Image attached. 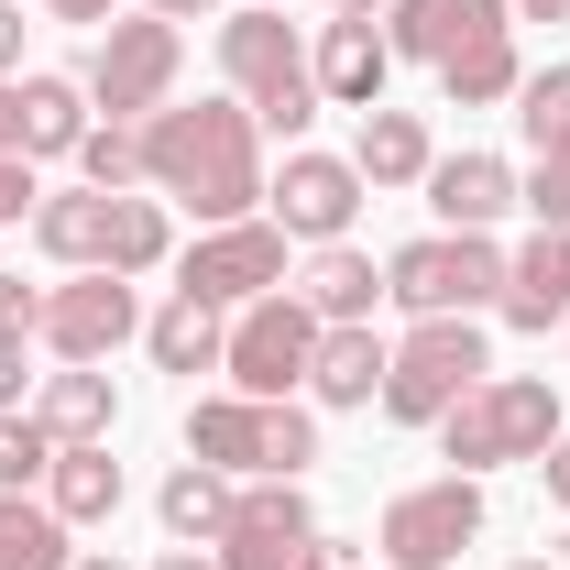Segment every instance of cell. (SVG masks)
<instances>
[{
	"label": "cell",
	"mask_w": 570,
	"mask_h": 570,
	"mask_svg": "<svg viewBox=\"0 0 570 570\" xmlns=\"http://www.w3.org/2000/svg\"><path fill=\"white\" fill-rule=\"evenodd\" d=\"M142 11H165V22H198V11H219V0H142Z\"/></svg>",
	"instance_id": "43"
},
{
	"label": "cell",
	"mask_w": 570,
	"mask_h": 570,
	"mask_svg": "<svg viewBox=\"0 0 570 570\" xmlns=\"http://www.w3.org/2000/svg\"><path fill=\"white\" fill-rule=\"evenodd\" d=\"M142 187L198 209V230L219 219H264V121L242 99H198V110H154L142 121Z\"/></svg>",
	"instance_id": "1"
},
{
	"label": "cell",
	"mask_w": 570,
	"mask_h": 570,
	"mask_svg": "<svg viewBox=\"0 0 570 570\" xmlns=\"http://www.w3.org/2000/svg\"><path fill=\"white\" fill-rule=\"evenodd\" d=\"M132 330H142L132 275H67V285H45V330H33V341L56 362H110Z\"/></svg>",
	"instance_id": "12"
},
{
	"label": "cell",
	"mask_w": 570,
	"mask_h": 570,
	"mask_svg": "<svg viewBox=\"0 0 570 570\" xmlns=\"http://www.w3.org/2000/svg\"><path fill=\"white\" fill-rule=\"evenodd\" d=\"M307 77H318V99H330V110H384V77H395L384 22H318Z\"/></svg>",
	"instance_id": "14"
},
{
	"label": "cell",
	"mask_w": 570,
	"mask_h": 570,
	"mask_svg": "<svg viewBox=\"0 0 570 570\" xmlns=\"http://www.w3.org/2000/svg\"><path fill=\"white\" fill-rule=\"evenodd\" d=\"M67 570H121V560H110V549H77V560Z\"/></svg>",
	"instance_id": "46"
},
{
	"label": "cell",
	"mask_w": 570,
	"mask_h": 570,
	"mask_svg": "<svg viewBox=\"0 0 570 570\" xmlns=\"http://www.w3.org/2000/svg\"><path fill=\"white\" fill-rule=\"evenodd\" d=\"M33 417L56 428V450H77V439H110V428H121V384H110L99 362H67V373L33 395Z\"/></svg>",
	"instance_id": "25"
},
{
	"label": "cell",
	"mask_w": 570,
	"mask_h": 570,
	"mask_svg": "<svg viewBox=\"0 0 570 570\" xmlns=\"http://www.w3.org/2000/svg\"><path fill=\"white\" fill-rule=\"evenodd\" d=\"M88 142V88L77 77H22V154H77Z\"/></svg>",
	"instance_id": "28"
},
{
	"label": "cell",
	"mask_w": 570,
	"mask_h": 570,
	"mask_svg": "<svg viewBox=\"0 0 570 570\" xmlns=\"http://www.w3.org/2000/svg\"><path fill=\"white\" fill-rule=\"evenodd\" d=\"M253 11H285V0H253Z\"/></svg>",
	"instance_id": "48"
},
{
	"label": "cell",
	"mask_w": 570,
	"mask_h": 570,
	"mask_svg": "<svg viewBox=\"0 0 570 570\" xmlns=\"http://www.w3.org/2000/svg\"><path fill=\"white\" fill-rule=\"evenodd\" d=\"M45 504H56L67 527H110V515H121V461H110V439H77V450H56Z\"/></svg>",
	"instance_id": "22"
},
{
	"label": "cell",
	"mask_w": 570,
	"mask_h": 570,
	"mask_svg": "<svg viewBox=\"0 0 570 570\" xmlns=\"http://www.w3.org/2000/svg\"><path fill=\"white\" fill-rule=\"evenodd\" d=\"M504 318L515 330H570V230H538L527 253H504Z\"/></svg>",
	"instance_id": "16"
},
{
	"label": "cell",
	"mask_w": 570,
	"mask_h": 570,
	"mask_svg": "<svg viewBox=\"0 0 570 570\" xmlns=\"http://www.w3.org/2000/svg\"><path fill=\"white\" fill-rule=\"evenodd\" d=\"M219 77H230V99H242L264 132H285V154H296V132L330 110V99H318V77H307L296 22H285V11H253V0L219 22Z\"/></svg>",
	"instance_id": "3"
},
{
	"label": "cell",
	"mask_w": 570,
	"mask_h": 570,
	"mask_svg": "<svg viewBox=\"0 0 570 570\" xmlns=\"http://www.w3.org/2000/svg\"><path fill=\"white\" fill-rule=\"evenodd\" d=\"M176 67H187V33H176L165 11H132V22L99 33V56H88L77 88H88L110 121H154V110L176 99Z\"/></svg>",
	"instance_id": "8"
},
{
	"label": "cell",
	"mask_w": 570,
	"mask_h": 570,
	"mask_svg": "<svg viewBox=\"0 0 570 570\" xmlns=\"http://www.w3.org/2000/svg\"><path fill=\"white\" fill-rule=\"evenodd\" d=\"M307 362H318V307L296 296V285H275V296H253V307H230V352H219V373H230V395H296L307 384Z\"/></svg>",
	"instance_id": "7"
},
{
	"label": "cell",
	"mask_w": 570,
	"mask_h": 570,
	"mask_svg": "<svg viewBox=\"0 0 570 570\" xmlns=\"http://www.w3.org/2000/svg\"><path fill=\"white\" fill-rule=\"evenodd\" d=\"M373 11H384V0H330V22H373Z\"/></svg>",
	"instance_id": "45"
},
{
	"label": "cell",
	"mask_w": 570,
	"mask_h": 570,
	"mask_svg": "<svg viewBox=\"0 0 570 570\" xmlns=\"http://www.w3.org/2000/svg\"><path fill=\"white\" fill-rule=\"evenodd\" d=\"M165 253H176L165 198H154V187H121V198H110V275H154Z\"/></svg>",
	"instance_id": "29"
},
{
	"label": "cell",
	"mask_w": 570,
	"mask_h": 570,
	"mask_svg": "<svg viewBox=\"0 0 570 570\" xmlns=\"http://www.w3.org/2000/svg\"><path fill=\"white\" fill-rule=\"evenodd\" d=\"M494 22H515L504 0H384V45L417 56V67H439L461 33H494Z\"/></svg>",
	"instance_id": "17"
},
{
	"label": "cell",
	"mask_w": 570,
	"mask_h": 570,
	"mask_svg": "<svg viewBox=\"0 0 570 570\" xmlns=\"http://www.w3.org/2000/svg\"><path fill=\"white\" fill-rule=\"evenodd\" d=\"M384 362H395V341H373V318H352V330H318L307 395H318V406H373V395H384Z\"/></svg>",
	"instance_id": "20"
},
{
	"label": "cell",
	"mask_w": 570,
	"mask_h": 570,
	"mask_svg": "<svg viewBox=\"0 0 570 570\" xmlns=\"http://www.w3.org/2000/svg\"><path fill=\"white\" fill-rule=\"evenodd\" d=\"M33 242H45V264H67V275H110V187L45 198V209H33Z\"/></svg>",
	"instance_id": "19"
},
{
	"label": "cell",
	"mask_w": 570,
	"mask_h": 570,
	"mask_svg": "<svg viewBox=\"0 0 570 570\" xmlns=\"http://www.w3.org/2000/svg\"><path fill=\"white\" fill-rule=\"evenodd\" d=\"M515 209H538V230H570V142H549V154L515 176Z\"/></svg>",
	"instance_id": "33"
},
{
	"label": "cell",
	"mask_w": 570,
	"mask_h": 570,
	"mask_svg": "<svg viewBox=\"0 0 570 570\" xmlns=\"http://www.w3.org/2000/svg\"><path fill=\"white\" fill-rule=\"evenodd\" d=\"M296 570H362V560L341 549V538H307V560H296Z\"/></svg>",
	"instance_id": "41"
},
{
	"label": "cell",
	"mask_w": 570,
	"mask_h": 570,
	"mask_svg": "<svg viewBox=\"0 0 570 570\" xmlns=\"http://www.w3.org/2000/svg\"><path fill=\"white\" fill-rule=\"evenodd\" d=\"M560 439V384L549 373H483L450 417H439V450H450V472H494V461H538Z\"/></svg>",
	"instance_id": "4"
},
{
	"label": "cell",
	"mask_w": 570,
	"mask_h": 570,
	"mask_svg": "<svg viewBox=\"0 0 570 570\" xmlns=\"http://www.w3.org/2000/svg\"><path fill=\"white\" fill-rule=\"evenodd\" d=\"M45 11H56V22H99V33L121 22V0H45Z\"/></svg>",
	"instance_id": "38"
},
{
	"label": "cell",
	"mask_w": 570,
	"mask_h": 570,
	"mask_svg": "<svg viewBox=\"0 0 570 570\" xmlns=\"http://www.w3.org/2000/svg\"><path fill=\"white\" fill-rule=\"evenodd\" d=\"M33 330H45V285L0 275V341H33Z\"/></svg>",
	"instance_id": "34"
},
{
	"label": "cell",
	"mask_w": 570,
	"mask_h": 570,
	"mask_svg": "<svg viewBox=\"0 0 570 570\" xmlns=\"http://www.w3.org/2000/svg\"><path fill=\"white\" fill-rule=\"evenodd\" d=\"M154 570H219V560H209V549H165Z\"/></svg>",
	"instance_id": "44"
},
{
	"label": "cell",
	"mask_w": 570,
	"mask_h": 570,
	"mask_svg": "<svg viewBox=\"0 0 570 570\" xmlns=\"http://www.w3.org/2000/svg\"><path fill=\"white\" fill-rule=\"evenodd\" d=\"M515 570H560V560H515Z\"/></svg>",
	"instance_id": "47"
},
{
	"label": "cell",
	"mask_w": 570,
	"mask_h": 570,
	"mask_svg": "<svg viewBox=\"0 0 570 570\" xmlns=\"http://www.w3.org/2000/svg\"><path fill=\"white\" fill-rule=\"evenodd\" d=\"M187 461H209L230 483H296L307 461H318V417L296 406V395H198L187 406Z\"/></svg>",
	"instance_id": "2"
},
{
	"label": "cell",
	"mask_w": 570,
	"mask_h": 570,
	"mask_svg": "<svg viewBox=\"0 0 570 570\" xmlns=\"http://www.w3.org/2000/svg\"><path fill=\"white\" fill-rule=\"evenodd\" d=\"M483 538V483L472 472H439V483H406V494L384 504V570H450L461 549Z\"/></svg>",
	"instance_id": "10"
},
{
	"label": "cell",
	"mask_w": 570,
	"mask_h": 570,
	"mask_svg": "<svg viewBox=\"0 0 570 570\" xmlns=\"http://www.w3.org/2000/svg\"><path fill=\"white\" fill-rule=\"evenodd\" d=\"M439 88H450V110H494V99H515V88H527V67H515V22L461 33V45L439 56Z\"/></svg>",
	"instance_id": "21"
},
{
	"label": "cell",
	"mask_w": 570,
	"mask_h": 570,
	"mask_svg": "<svg viewBox=\"0 0 570 570\" xmlns=\"http://www.w3.org/2000/svg\"><path fill=\"white\" fill-rule=\"evenodd\" d=\"M67 538H77V527L45 494H0V570H67L77 560Z\"/></svg>",
	"instance_id": "27"
},
{
	"label": "cell",
	"mask_w": 570,
	"mask_h": 570,
	"mask_svg": "<svg viewBox=\"0 0 570 570\" xmlns=\"http://www.w3.org/2000/svg\"><path fill=\"white\" fill-rule=\"evenodd\" d=\"M22 67V0H0V77Z\"/></svg>",
	"instance_id": "39"
},
{
	"label": "cell",
	"mask_w": 570,
	"mask_h": 570,
	"mask_svg": "<svg viewBox=\"0 0 570 570\" xmlns=\"http://www.w3.org/2000/svg\"><path fill=\"white\" fill-rule=\"evenodd\" d=\"M428 209H439V230H494L515 209V165L504 154H439L428 165Z\"/></svg>",
	"instance_id": "15"
},
{
	"label": "cell",
	"mask_w": 570,
	"mask_h": 570,
	"mask_svg": "<svg viewBox=\"0 0 570 570\" xmlns=\"http://www.w3.org/2000/svg\"><path fill=\"white\" fill-rule=\"evenodd\" d=\"M483 373H494V362H483V330H472V318H417V330L395 341V362H384V417L395 428H439Z\"/></svg>",
	"instance_id": "6"
},
{
	"label": "cell",
	"mask_w": 570,
	"mask_h": 570,
	"mask_svg": "<svg viewBox=\"0 0 570 570\" xmlns=\"http://www.w3.org/2000/svg\"><path fill=\"white\" fill-rule=\"evenodd\" d=\"M384 296H395L406 318H483V307H504L494 230H428V242H406V253L384 264Z\"/></svg>",
	"instance_id": "5"
},
{
	"label": "cell",
	"mask_w": 570,
	"mask_h": 570,
	"mask_svg": "<svg viewBox=\"0 0 570 570\" xmlns=\"http://www.w3.org/2000/svg\"><path fill=\"white\" fill-rule=\"evenodd\" d=\"M0 154H22V77H0ZM33 165V154H22Z\"/></svg>",
	"instance_id": "36"
},
{
	"label": "cell",
	"mask_w": 570,
	"mask_h": 570,
	"mask_svg": "<svg viewBox=\"0 0 570 570\" xmlns=\"http://www.w3.org/2000/svg\"><path fill=\"white\" fill-rule=\"evenodd\" d=\"M515 22H570V0H504Z\"/></svg>",
	"instance_id": "42"
},
{
	"label": "cell",
	"mask_w": 570,
	"mask_h": 570,
	"mask_svg": "<svg viewBox=\"0 0 570 570\" xmlns=\"http://www.w3.org/2000/svg\"><path fill=\"white\" fill-rule=\"evenodd\" d=\"M230 472H209V461H176L165 472V494H154V515H165V538L176 549H219V527H230Z\"/></svg>",
	"instance_id": "23"
},
{
	"label": "cell",
	"mask_w": 570,
	"mask_h": 570,
	"mask_svg": "<svg viewBox=\"0 0 570 570\" xmlns=\"http://www.w3.org/2000/svg\"><path fill=\"white\" fill-rule=\"evenodd\" d=\"M428 121L417 110H362V142H352V176L362 187H428Z\"/></svg>",
	"instance_id": "24"
},
{
	"label": "cell",
	"mask_w": 570,
	"mask_h": 570,
	"mask_svg": "<svg viewBox=\"0 0 570 570\" xmlns=\"http://www.w3.org/2000/svg\"><path fill=\"white\" fill-rule=\"evenodd\" d=\"M22 209H45V187H33V165H22V154H0V230H11Z\"/></svg>",
	"instance_id": "35"
},
{
	"label": "cell",
	"mask_w": 570,
	"mask_h": 570,
	"mask_svg": "<svg viewBox=\"0 0 570 570\" xmlns=\"http://www.w3.org/2000/svg\"><path fill=\"white\" fill-rule=\"evenodd\" d=\"M142 352L165 362V373H219V352H230V318H219V307H198V296H165V307L142 318Z\"/></svg>",
	"instance_id": "26"
},
{
	"label": "cell",
	"mask_w": 570,
	"mask_h": 570,
	"mask_svg": "<svg viewBox=\"0 0 570 570\" xmlns=\"http://www.w3.org/2000/svg\"><path fill=\"white\" fill-rule=\"evenodd\" d=\"M264 219H275L285 242H352V219H362V176H352V154H285L275 176H264Z\"/></svg>",
	"instance_id": "11"
},
{
	"label": "cell",
	"mask_w": 570,
	"mask_h": 570,
	"mask_svg": "<svg viewBox=\"0 0 570 570\" xmlns=\"http://www.w3.org/2000/svg\"><path fill=\"white\" fill-rule=\"evenodd\" d=\"M77 176L88 187H142V121H88V142H77Z\"/></svg>",
	"instance_id": "30"
},
{
	"label": "cell",
	"mask_w": 570,
	"mask_h": 570,
	"mask_svg": "<svg viewBox=\"0 0 570 570\" xmlns=\"http://www.w3.org/2000/svg\"><path fill=\"white\" fill-rule=\"evenodd\" d=\"M296 296L318 307V330H352V318H373V307H384V264H373L362 242H318Z\"/></svg>",
	"instance_id": "18"
},
{
	"label": "cell",
	"mask_w": 570,
	"mask_h": 570,
	"mask_svg": "<svg viewBox=\"0 0 570 570\" xmlns=\"http://www.w3.org/2000/svg\"><path fill=\"white\" fill-rule=\"evenodd\" d=\"M285 242L275 219H219V230H198L187 253H176V296H198V307H253V296H275L285 285Z\"/></svg>",
	"instance_id": "9"
},
{
	"label": "cell",
	"mask_w": 570,
	"mask_h": 570,
	"mask_svg": "<svg viewBox=\"0 0 570 570\" xmlns=\"http://www.w3.org/2000/svg\"><path fill=\"white\" fill-rule=\"evenodd\" d=\"M307 538H318L307 483H242L209 560H219V570H296V560H307Z\"/></svg>",
	"instance_id": "13"
},
{
	"label": "cell",
	"mask_w": 570,
	"mask_h": 570,
	"mask_svg": "<svg viewBox=\"0 0 570 570\" xmlns=\"http://www.w3.org/2000/svg\"><path fill=\"white\" fill-rule=\"evenodd\" d=\"M515 121H527V142L549 154V142H570V67H538L527 88H515Z\"/></svg>",
	"instance_id": "32"
},
{
	"label": "cell",
	"mask_w": 570,
	"mask_h": 570,
	"mask_svg": "<svg viewBox=\"0 0 570 570\" xmlns=\"http://www.w3.org/2000/svg\"><path fill=\"white\" fill-rule=\"evenodd\" d=\"M45 472H56V428L33 417V406H11L0 417V494H33Z\"/></svg>",
	"instance_id": "31"
},
{
	"label": "cell",
	"mask_w": 570,
	"mask_h": 570,
	"mask_svg": "<svg viewBox=\"0 0 570 570\" xmlns=\"http://www.w3.org/2000/svg\"><path fill=\"white\" fill-rule=\"evenodd\" d=\"M22 406V341H0V417Z\"/></svg>",
	"instance_id": "40"
},
{
	"label": "cell",
	"mask_w": 570,
	"mask_h": 570,
	"mask_svg": "<svg viewBox=\"0 0 570 570\" xmlns=\"http://www.w3.org/2000/svg\"><path fill=\"white\" fill-rule=\"evenodd\" d=\"M538 472H549V504H570V428L549 439V450H538Z\"/></svg>",
	"instance_id": "37"
}]
</instances>
